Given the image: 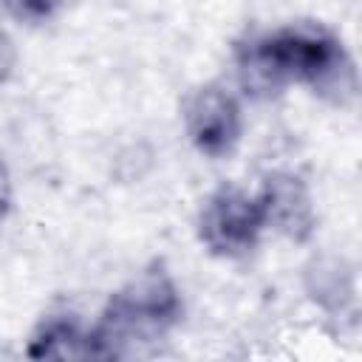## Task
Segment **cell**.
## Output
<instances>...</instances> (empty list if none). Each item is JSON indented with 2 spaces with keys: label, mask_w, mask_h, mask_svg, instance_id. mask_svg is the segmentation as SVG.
<instances>
[{
  "label": "cell",
  "mask_w": 362,
  "mask_h": 362,
  "mask_svg": "<svg viewBox=\"0 0 362 362\" xmlns=\"http://www.w3.org/2000/svg\"><path fill=\"white\" fill-rule=\"evenodd\" d=\"M11 65H14V48H11V42H8V37L0 31V82L8 76Z\"/></svg>",
  "instance_id": "8"
},
{
  "label": "cell",
  "mask_w": 362,
  "mask_h": 362,
  "mask_svg": "<svg viewBox=\"0 0 362 362\" xmlns=\"http://www.w3.org/2000/svg\"><path fill=\"white\" fill-rule=\"evenodd\" d=\"M3 6L8 8V14H14L17 20H25V23H37V20H45L57 0H3Z\"/></svg>",
  "instance_id": "7"
},
{
  "label": "cell",
  "mask_w": 362,
  "mask_h": 362,
  "mask_svg": "<svg viewBox=\"0 0 362 362\" xmlns=\"http://www.w3.org/2000/svg\"><path fill=\"white\" fill-rule=\"evenodd\" d=\"M8 204H11V181H8L6 164L0 161V218L8 212Z\"/></svg>",
  "instance_id": "9"
},
{
  "label": "cell",
  "mask_w": 362,
  "mask_h": 362,
  "mask_svg": "<svg viewBox=\"0 0 362 362\" xmlns=\"http://www.w3.org/2000/svg\"><path fill=\"white\" fill-rule=\"evenodd\" d=\"M257 198H260L266 223H274L277 229H283L286 235H291L297 240H303L311 232V223H314L311 198L300 178L286 175V173L269 175L266 187Z\"/></svg>",
  "instance_id": "5"
},
{
  "label": "cell",
  "mask_w": 362,
  "mask_h": 362,
  "mask_svg": "<svg viewBox=\"0 0 362 362\" xmlns=\"http://www.w3.org/2000/svg\"><path fill=\"white\" fill-rule=\"evenodd\" d=\"M28 354L37 359H82L90 356V337L82 334L74 320H51L37 331Z\"/></svg>",
  "instance_id": "6"
},
{
  "label": "cell",
  "mask_w": 362,
  "mask_h": 362,
  "mask_svg": "<svg viewBox=\"0 0 362 362\" xmlns=\"http://www.w3.org/2000/svg\"><path fill=\"white\" fill-rule=\"evenodd\" d=\"M187 130L201 153L206 156L229 153L240 133V110L232 93L221 88L198 90L187 107Z\"/></svg>",
  "instance_id": "4"
},
{
  "label": "cell",
  "mask_w": 362,
  "mask_h": 362,
  "mask_svg": "<svg viewBox=\"0 0 362 362\" xmlns=\"http://www.w3.org/2000/svg\"><path fill=\"white\" fill-rule=\"evenodd\" d=\"M238 74L252 96L277 93L294 79H305L317 90H354V71L342 45L331 34L308 25L283 28L243 45Z\"/></svg>",
  "instance_id": "1"
},
{
  "label": "cell",
  "mask_w": 362,
  "mask_h": 362,
  "mask_svg": "<svg viewBox=\"0 0 362 362\" xmlns=\"http://www.w3.org/2000/svg\"><path fill=\"white\" fill-rule=\"evenodd\" d=\"M263 226L266 215L260 198H252L240 189L215 192L201 212V238L221 255H240L252 249Z\"/></svg>",
  "instance_id": "3"
},
{
  "label": "cell",
  "mask_w": 362,
  "mask_h": 362,
  "mask_svg": "<svg viewBox=\"0 0 362 362\" xmlns=\"http://www.w3.org/2000/svg\"><path fill=\"white\" fill-rule=\"evenodd\" d=\"M181 303L175 286L164 272H147L127 288H122L96 331H90V356H130L139 345L158 339L178 317Z\"/></svg>",
  "instance_id": "2"
}]
</instances>
